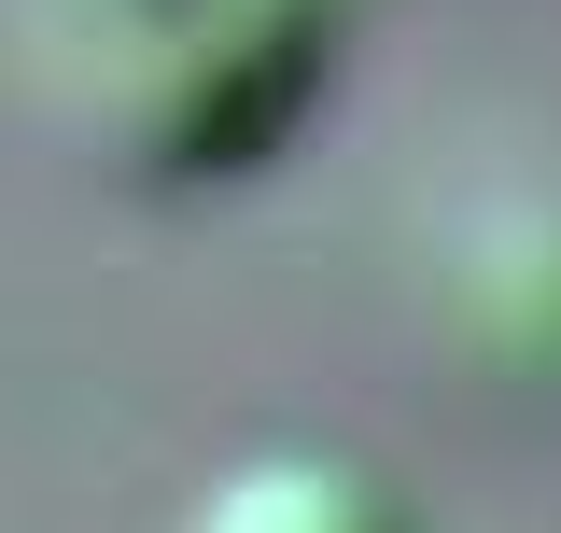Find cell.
<instances>
[{
	"label": "cell",
	"instance_id": "cell-2",
	"mask_svg": "<svg viewBox=\"0 0 561 533\" xmlns=\"http://www.w3.org/2000/svg\"><path fill=\"white\" fill-rule=\"evenodd\" d=\"M183 533H421V520H408V491H393L379 464L280 435V450L210 464V477H197V506H183Z\"/></svg>",
	"mask_w": 561,
	"mask_h": 533
},
{
	"label": "cell",
	"instance_id": "cell-1",
	"mask_svg": "<svg viewBox=\"0 0 561 533\" xmlns=\"http://www.w3.org/2000/svg\"><path fill=\"white\" fill-rule=\"evenodd\" d=\"M28 99L140 197L267 169L323 99L337 0H14Z\"/></svg>",
	"mask_w": 561,
	"mask_h": 533
}]
</instances>
